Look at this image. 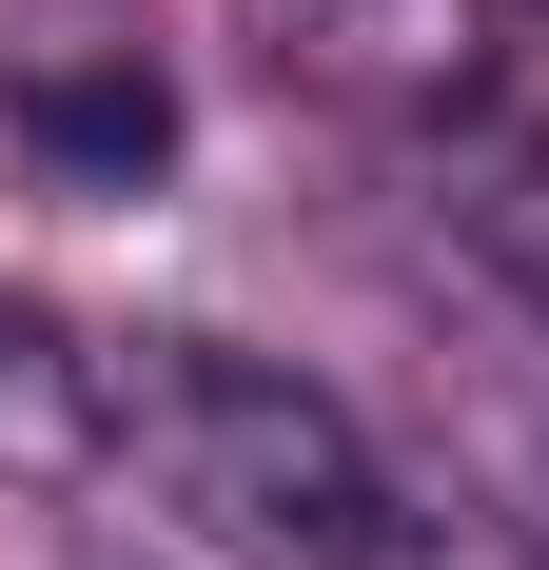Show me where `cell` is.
<instances>
[{"instance_id": "cell-2", "label": "cell", "mask_w": 549, "mask_h": 570, "mask_svg": "<svg viewBox=\"0 0 549 570\" xmlns=\"http://www.w3.org/2000/svg\"><path fill=\"white\" fill-rule=\"evenodd\" d=\"M0 118H20V158L59 177V197H138V177H177V59L118 40V20H59V40L0 59Z\"/></svg>"}, {"instance_id": "cell-5", "label": "cell", "mask_w": 549, "mask_h": 570, "mask_svg": "<svg viewBox=\"0 0 549 570\" xmlns=\"http://www.w3.org/2000/svg\"><path fill=\"white\" fill-rule=\"evenodd\" d=\"M79 570H138V551H79Z\"/></svg>"}, {"instance_id": "cell-1", "label": "cell", "mask_w": 549, "mask_h": 570, "mask_svg": "<svg viewBox=\"0 0 549 570\" xmlns=\"http://www.w3.org/2000/svg\"><path fill=\"white\" fill-rule=\"evenodd\" d=\"M118 453H138L158 512H197L217 551H256V570H412V492H392V453L295 374V354L138 335V354H118Z\"/></svg>"}, {"instance_id": "cell-3", "label": "cell", "mask_w": 549, "mask_h": 570, "mask_svg": "<svg viewBox=\"0 0 549 570\" xmlns=\"http://www.w3.org/2000/svg\"><path fill=\"white\" fill-rule=\"evenodd\" d=\"M256 20H274L295 79H333V99H373V118L491 99V0H256Z\"/></svg>"}, {"instance_id": "cell-4", "label": "cell", "mask_w": 549, "mask_h": 570, "mask_svg": "<svg viewBox=\"0 0 549 570\" xmlns=\"http://www.w3.org/2000/svg\"><path fill=\"white\" fill-rule=\"evenodd\" d=\"M412 138H432V217L471 236V276L549 315V118L530 99H451V118H412Z\"/></svg>"}]
</instances>
